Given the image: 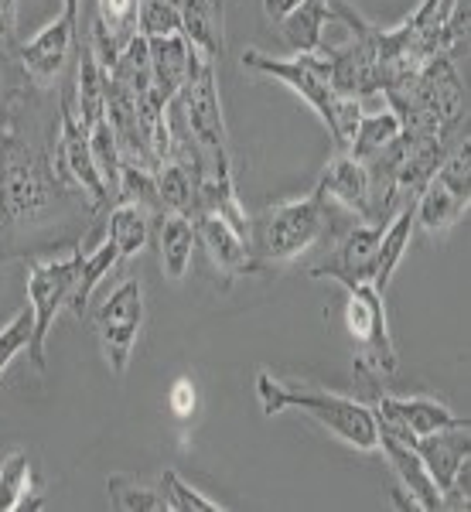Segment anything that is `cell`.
<instances>
[{
  "label": "cell",
  "mask_w": 471,
  "mask_h": 512,
  "mask_svg": "<svg viewBox=\"0 0 471 512\" xmlns=\"http://www.w3.org/2000/svg\"><path fill=\"white\" fill-rule=\"evenodd\" d=\"M352 222L359 219H352V212H345L314 185L311 195L267 205L260 216L250 219V253L256 267H287L325 239L335 246Z\"/></svg>",
  "instance_id": "cell-1"
},
{
  "label": "cell",
  "mask_w": 471,
  "mask_h": 512,
  "mask_svg": "<svg viewBox=\"0 0 471 512\" xmlns=\"http://www.w3.org/2000/svg\"><path fill=\"white\" fill-rule=\"evenodd\" d=\"M65 195L69 188L55 175L52 158H45L18 130H0V236L35 226L59 209Z\"/></svg>",
  "instance_id": "cell-2"
},
{
  "label": "cell",
  "mask_w": 471,
  "mask_h": 512,
  "mask_svg": "<svg viewBox=\"0 0 471 512\" xmlns=\"http://www.w3.org/2000/svg\"><path fill=\"white\" fill-rule=\"evenodd\" d=\"M256 400H260L263 417H277L284 410H301L304 417L318 420L325 431H332L349 448L362 454L379 451V427L373 407L355 400V396L297 386L291 379L274 376L270 369H260L256 373Z\"/></svg>",
  "instance_id": "cell-3"
},
{
  "label": "cell",
  "mask_w": 471,
  "mask_h": 512,
  "mask_svg": "<svg viewBox=\"0 0 471 512\" xmlns=\"http://www.w3.org/2000/svg\"><path fill=\"white\" fill-rule=\"evenodd\" d=\"M181 113L188 137L195 140L202 154V175H233V158H229V130L222 120L219 82H216V59L198 55L192 76L185 89L171 99Z\"/></svg>",
  "instance_id": "cell-4"
},
{
  "label": "cell",
  "mask_w": 471,
  "mask_h": 512,
  "mask_svg": "<svg viewBox=\"0 0 471 512\" xmlns=\"http://www.w3.org/2000/svg\"><path fill=\"white\" fill-rule=\"evenodd\" d=\"M345 328L355 342V376H393L396 373V345L386 325V304L383 294L373 284H352L345 287Z\"/></svg>",
  "instance_id": "cell-5"
},
{
  "label": "cell",
  "mask_w": 471,
  "mask_h": 512,
  "mask_svg": "<svg viewBox=\"0 0 471 512\" xmlns=\"http://www.w3.org/2000/svg\"><path fill=\"white\" fill-rule=\"evenodd\" d=\"M82 250L76 246L69 256L62 260H41V263H31L28 267V277H24V291H28V308H31V345H28V355H31V366L38 373H45V342H48V332H52L55 318L59 311L69 304V294L79 280V270H82Z\"/></svg>",
  "instance_id": "cell-6"
},
{
  "label": "cell",
  "mask_w": 471,
  "mask_h": 512,
  "mask_svg": "<svg viewBox=\"0 0 471 512\" xmlns=\"http://www.w3.org/2000/svg\"><path fill=\"white\" fill-rule=\"evenodd\" d=\"M93 328L99 338V349L106 355V366L113 376H127L134 345L144 328V284L134 277L120 280L93 311Z\"/></svg>",
  "instance_id": "cell-7"
},
{
  "label": "cell",
  "mask_w": 471,
  "mask_h": 512,
  "mask_svg": "<svg viewBox=\"0 0 471 512\" xmlns=\"http://www.w3.org/2000/svg\"><path fill=\"white\" fill-rule=\"evenodd\" d=\"M52 168L69 192H76L89 209H106L110 205V188L99 175L93 161V147H89V130L82 127L76 110H72V96L65 89L62 113H59V137L52 147Z\"/></svg>",
  "instance_id": "cell-8"
},
{
  "label": "cell",
  "mask_w": 471,
  "mask_h": 512,
  "mask_svg": "<svg viewBox=\"0 0 471 512\" xmlns=\"http://www.w3.org/2000/svg\"><path fill=\"white\" fill-rule=\"evenodd\" d=\"M243 69L260 72V76H270L277 82H284L291 93H297L304 103L318 113V120L332 123V110H335V99L338 93L332 89V79H328V65L318 55H294V59H274L267 52H250L243 55Z\"/></svg>",
  "instance_id": "cell-9"
},
{
  "label": "cell",
  "mask_w": 471,
  "mask_h": 512,
  "mask_svg": "<svg viewBox=\"0 0 471 512\" xmlns=\"http://www.w3.org/2000/svg\"><path fill=\"white\" fill-rule=\"evenodd\" d=\"M76 41H79V21L62 11L59 18L48 21L38 35L14 45V59H18L21 76L38 89L59 86Z\"/></svg>",
  "instance_id": "cell-10"
},
{
  "label": "cell",
  "mask_w": 471,
  "mask_h": 512,
  "mask_svg": "<svg viewBox=\"0 0 471 512\" xmlns=\"http://www.w3.org/2000/svg\"><path fill=\"white\" fill-rule=\"evenodd\" d=\"M379 434L400 437L413 444L417 437H427L434 431H448V427L468 424V417H458L448 403L431 400V396H386L379 393L373 403Z\"/></svg>",
  "instance_id": "cell-11"
},
{
  "label": "cell",
  "mask_w": 471,
  "mask_h": 512,
  "mask_svg": "<svg viewBox=\"0 0 471 512\" xmlns=\"http://www.w3.org/2000/svg\"><path fill=\"white\" fill-rule=\"evenodd\" d=\"M386 222H352L342 236H338L332 256H325L321 263H314L308 277L314 280H335L342 287L352 284H373L376 274V253L379 239H383Z\"/></svg>",
  "instance_id": "cell-12"
},
{
  "label": "cell",
  "mask_w": 471,
  "mask_h": 512,
  "mask_svg": "<svg viewBox=\"0 0 471 512\" xmlns=\"http://www.w3.org/2000/svg\"><path fill=\"white\" fill-rule=\"evenodd\" d=\"M318 188L332 198V202L342 205L345 212L359 216L362 222H373L376 188H373V175H369L366 161L352 158L349 151H335V158L328 161Z\"/></svg>",
  "instance_id": "cell-13"
},
{
  "label": "cell",
  "mask_w": 471,
  "mask_h": 512,
  "mask_svg": "<svg viewBox=\"0 0 471 512\" xmlns=\"http://www.w3.org/2000/svg\"><path fill=\"white\" fill-rule=\"evenodd\" d=\"M192 222H195L198 246H205L212 267H216L226 280H233L239 274H250V270H260L250 253V243H246V239L239 236L222 216H216V212H198Z\"/></svg>",
  "instance_id": "cell-14"
},
{
  "label": "cell",
  "mask_w": 471,
  "mask_h": 512,
  "mask_svg": "<svg viewBox=\"0 0 471 512\" xmlns=\"http://www.w3.org/2000/svg\"><path fill=\"white\" fill-rule=\"evenodd\" d=\"M379 451L386 454V461L393 465L396 478H400V489L410 495V502L420 512H437L444 509V492L434 485L431 472L424 468L420 454L413 451V444L400 441V437L390 434H379Z\"/></svg>",
  "instance_id": "cell-15"
},
{
  "label": "cell",
  "mask_w": 471,
  "mask_h": 512,
  "mask_svg": "<svg viewBox=\"0 0 471 512\" xmlns=\"http://www.w3.org/2000/svg\"><path fill=\"white\" fill-rule=\"evenodd\" d=\"M151 48V79H154V93L171 103L181 89H185L188 76H192L195 62H198V48L188 45L185 35H164V38H147Z\"/></svg>",
  "instance_id": "cell-16"
},
{
  "label": "cell",
  "mask_w": 471,
  "mask_h": 512,
  "mask_svg": "<svg viewBox=\"0 0 471 512\" xmlns=\"http://www.w3.org/2000/svg\"><path fill=\"white\" fill-rule=\"evenodd\" d=\"M413 451L420 454V461H424V468L431 472L434 485L444 492V499H448V489H451L454 475H458V468L465 465L468 454H471L468 424L448 427V431H434L427 437H417V441H413Z\"/></svg>",
  "instance_id": "cell-17"
},
{
  "label": "cell",
  "mask_w": 471,
  "mask_h": 512,
  "mask_svg": "<svg viewBox=\"0 0 471 512\" xmlns=\"http://www.w3.org/2000/svg\"><path fill=\"white\" fill-rule=\"evenodd\" d=\"M198 246L195 222L181 212H164L161 226H157V260L168 280H181L192 267V253Z\"/></svg>",
  "instance_id": "cell-18"
},
{
  "label": "cell",
  "mask_w": 471,
  "mask_h": 512,
  "mask_svg": "<svg viewBox=\"0 0 471 512\" xmlns=\"http://www.w3.org/2000/svg\"><path fill=\"white\" fill-rule=\"evenodd\" d=\"M332 7H335V0H304L297 11H291L277 24L284 45L291 48L294 55H318L325 28H328V21H332Z\"/></svg>",
  "instance_id": "cell-19"
},
{
  "label": "cell",
  "mask_w": 471,
  "mask_h": 512,
  "mask_svg": "<svg viewBox=\"0 0 471 512\" xmlns=\"http://www.w3.org/2000/svg\"><path fill=\"white\" fill-rule=\"evenodd\" d=\"M465 212L468 202L454 198L441 181L431 178L424 185V192L413 198V229H420L424 236H444L448 229L458 226Z\"/></svg>",
  "instance_id": "cell-20"
},
{
  "label": "cell",
  "mask_w": 471,
  "mask_h": 512,
  "mask_svg": "<svg viewBox=\"0 0 471 512\" xmlns=\"http://www.w3.org/2000/svg\"><path fill=\"white\" fill-rule=\"evenodd\" d=\"M106 239L117 246L120 260H134L147 250V239H151V212L140 209L137 202L117 198L110 212H106Z\"/></svg>",
  "instance_id": "cell-21"
},
{
  "label": "cell",
  "mask_w": 471,
  "mask_h": 512,
  "mask_svg": "<svg viewBox=\"0 0 471 512\" xmlns=\"http://www.w3.org/2000/svg\"><path fill=\"white\" fill-rule=\"evenodd\" d=\"M157 178V192H161L164 212H181V216L192 219L198 212V178H202V168L178 158H168L157 164L154 171Z\"/></svg>",
  "instance_id": "cell-22"
},
{
  "label": "cell",
  "mask_w": 471,
  "mask_h": 512,
  "mask_svg": "<svg viewBox=\"0 0 471 512\" xmlns=\"http://www.w3.org/2000/svg\"><path fill=\"white\" fill-rule=\"evenodd\" d=\"M178 18H181V35L188 38V45L198 48L209 59H222V14L216 11L212 0H175Z\"/></svg>",
  "instance_id": "cell-23"
},
{
  "label": "cell",
  "mask_w": 471,
  "mask_h": 512,
  "mask_svg": "<svg viewBox=\"0 0 471 512\" xmlns=\"http://www.w3.org/2000/svg\"><path fill=\"white\" fill-rule=\"evenodd\" d=\"M410 239H413V202H407L390 222H386L383 239H379L376 274H373V287L379 294H386V287H390L396 267H400L403 253H407V246H410Z\"/></svg>",
  "instance_id": "cell-24"
},
{
  "label": "cell",
  "mask_w": 471,
  "mask_h": 512,
  "mask_svg": "<svg viewBox=\"0 0 471 512\" xmlns=\"http://www.w3.org/2000/svg\"><path fill=\"white\" fill-rule=\"evenodd\" d=\"M400 134H403V123H400V117H396V110H390V106L373 110V113H362L349 154L369 164V161H376L379 154H383Z\"/></svg>",
  "instance_id": "cell-25"
},
{
  "label": "cell",
  "mask_w": 471,
  "mask_h": 512,
  "mask_svg": "<svg viewBox=\"0 0 471 512\" xmlns=\"http://www.w3.org/2000/svg\"><path fill=\"white\" fill-rule=\"evenodd\" d=\"M120 263V253L117 246L110 243V239H103V243L96 246L93 253H86V260H82V270H79V280L76 287H72L69 294V304L65 308L72 311L76 318H82L89 311V297H93V291L99 284H103L106 277H110V270Z\"/></svg>",
  "instance_id": "cell-26"
},
{
  "label": "cell",
  "mask_w": 471,
  "mask_h": 512,
  "mask_svg": "<svg viewBox=\"0 0 471 512\" xmlns=\"http://www.w3.org/2000/svg\"><path fill=\"white\" fill-rule=\"evenodd\" d=\"M31 492H35V472H31L28 451H11L0 461V512L24 509Z\"/></svg>",
  "instance_id": "cell-27"
},
{
  "label": "cell",
  "mask_w": 471,
  "mask_h": 512,
  "mask_svg": "<svg viewBox=\"0 0 471 512\" xmlns=\"http://www.w3.org/2000/svg\"><path fill=\"white\" fill-rule=\"evenodd\" d=\"M106 492H110V506L120 512H164L161 489H151L144 478L137 475H110L106 478Z\"/></svg>",
  "instance_id": "cell-28"
},
{
  "label": "cell",
  "mask_w": 471,
  "mask_h": 512,
  "mask_svg": "<svg viewBox=\"0 0 471 512\" xmlns=\"http://www.w3.org/2000/svg\"><path fill=\"white\" fill-rule=\"evenodd\" d=\"M89 147H93V161H96L99 175H103V181H106V188H110V195L117 198L123 154H120L117 134H113V123L106 117H99L93 127H89Z\"/></svg>",
  "instance_id": "cell-29"
},
{
  "label": "cell",
  "mask_w": 471,
  "mask_h": 512,
  "mask_svg": "<svg viewBox=\"0 0 471 512\" xmlns=\"http://www.w3.org/2000/svg\"><path fill=\"white\" fill-rule=\"evenodd\" d=\"M117 198H127V202H137L140 209L147 212H164L161 192H157V178L151 168H137V164H123L120 168V188Z\"/></svg>",
  "instance_id": "cell-30"
},
{
  "label": "cell",
  "mask_w": 471,
  "mask_h": 512,
  "mask_svg": "<svg viewBox=\"0 0 471 512\" xmlns=\"http://www.w3.org/2000/svg\"><path fill=\"white\" fill-rule=\"evenodd\" d=\"M137 35L144 38L181 35L175 0H137Z\"/></svg>",
  "instance_id": "cell-31"
},
{
  "label": "cell",
  "mask_w": 471,
  "mask_h": 512,
  "mask_svg": "<svg viewBox=\"0 0 471 512\" xmlns=\"http://www.w3.org/2000/svg\"><path fill=\"white\" fill-rule=\"evenodd\" d=\"M434 178L441 181L454 198L471 202V147H468V140L454 144V151L444 154V161L437 164Z\"/></svg>",
  "instance_id": "cell-32"
},
{
  "label": "cell",
  "mask_w": 471,
  "mask_h": 512,
  "mask_svg": "<svg viewBox=\"0 0 471 512\" xmlns=\"http://www.w3.org/2000/svg\"><path fill=\"white\" fill-rule=\"evenodd\" d=\"M161 495H164L168 512H219L222 509L219 502L205 499L202 492L192 489V485H188L178 472H171V468L161 475Z\"/></svg>",
  "instance_id": "cell-33"
},
{
  "label": "cell",
  "mask_w": 471,
  "mask_h": 512,
  "mask_svg": "<svg viewBox=\"0 0 471 512\" xmlns=\"http://www.w3.org/2000/svg\"><path fill=\"white\" fill-rule=\"evenodd\" d=\"M362 113H366L362 110V99L338 93L335 110H332V123H328V137H332L335 151H349L352 147V137H355V130H359Z\"/></svg>",
  "instance_id": "cell-34"
},
{
  "label": "cell",
  "mask_w": 471,
  "mask_h": 512,
  "mask_svg": "<svg viewBox=\"0 0 471 512\" xmlns=\"http://www.w3.org/2000/svg\"><path fill=\"white\" fill-rule=\"evenodd\" d=\"M31 308L18 311L11 321H7L4 328H0V373H4L7 366H11L14 359H18L21 352H28L31 345Z\"/></svg>",
  "instance_id": "cell-35"
},
{
  "label": "cell",
  "mask_w": 471,
  "mask_h": 512,
  "mask_svg": "<svg viewBox=\"0 0 471 512\" xmlns=\"http://www.w3.org/2000/svg\"><path fill=\"white\" fill-rule=\"evenodd\" d=\"M168 403H171V410H175L178 417H192L195 403H198L192 379H178V383L171 386V393H168Z\"/></svg>",
  "instance_id": "cell-36"
},
{
  "label": "cell",
  "mask_w": 471,
  "mask_h": 512,
  "mask_svg": "<svg viewBox=\"0 0 471 512\" xmlns=\"http://www.w3.org/2000/svg\"><path fill=\"white\" fill-rule=\"evenodd\" d=\"M18 45V0H0V48Z\"/></svg>",
  "instance_id": "cell-37"
},
{
  "label": "cell",
  "mask_w": 471,
  "mask_h": 512,
  "mask_svg": "<svg viewBox=\"0 0 471 512\" xmlns=\"http://www.w3.org/2000/svg\"><path fill=\"white\" fill-rule=\"evenodd\" d=\"M4 52H7V48H0V110H4V106H11L14 93H18V79H24L21 72H18V76L11 72V65H7Z\"/></svg>",
  "instance_id": "cell-38"
},
{
  "label": "cell",
  "mask_w": 471,
  "mask_h": 512,
  "mask_svg": "<svg viewBox=\"0 0 471 512\" xmlns=\"http://www.w3.org/2000/svg\"><path fill=\"white\" fill-rule=\"evenodd\" d=\"M260 4H263V18H267L270 24H280L287 14L297 11L304 0H260Z\"/></svg>",
  "instance_id": "cell-39"
}]
</instances>
